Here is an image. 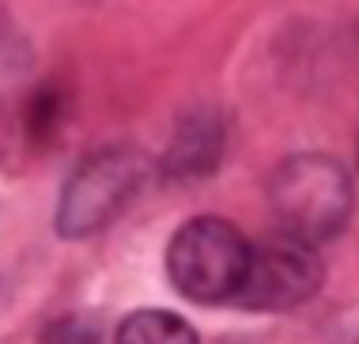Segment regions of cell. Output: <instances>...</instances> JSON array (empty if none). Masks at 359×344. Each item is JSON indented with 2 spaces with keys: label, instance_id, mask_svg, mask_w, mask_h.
<instances>
[{
  "label": "cell",
  "instance_id": "5",
  "mask_svg": "<svg viewBox=\"0 0 359 344\" xmlns=\"http://www.w3.org/2000/svg\"><path fill=\"white\" fill-rule=\"evenodd\" d=\"M118 344H197V333L170 310H137L121 322Z\"/></svg>",
  "mask_w": 359,
  "mask_h": 344
},
{
  "label": "cell",
  "instance_id": "1",
  "mask_svg": "<svg viewBox=\"0 0 359 344\" xmlns=\"http://www.w3.org/2000/svg\"><path fill=\"white\" fill-rule=\"evenodd\" d=\"M250 261V242L238 227L216 216H201L174 231L167 246V277L186 299L223 303L235 299Z\"/></svg>",
  "mask_w": 359,
  "mask_h": 344
},
{
  "label": "cell",
  "instance_id": "2",
  "mask_svg": "<svg viewBox=\"0 0 359 344\" xmlns=\"http://www.w3.org/2000/svg\"><path fill=\"white\" fill-rule=\"evenodd\" d=\"M273 209L287 234L303 242H322L344 227L352 216V182L344 166L325 155H295L273 178Z\"/></svg>",
  "mask_w": 359,
  "mask_h": 344
},
{
  "label": "cell",
  "instance_id": "4",
  "mask_svg": "<svg viewBox=\"0 0 359 344\" xmlns=\"http://www.w3.org/2000/svg\"><path fill=\"white\" fill-rule=\"evenodd\" d=\"M140 174L144 166L129 152H102L95 159H87L72 174L69 190L61 197V216H57L61 231L91 234L106 227L133 201V193L140 190Z\"/></svg>",
  "mask_w": 359,
  "mask_h": 344
},
{
  "label": "cell",
  "instance_id": "3",
  "mask_svg": "<svg viewBox=\"0 0 359 344\" xmlns=\"http://www.w3.org/2000/svg\"><path fill=\"white\" fill-rule=\"evenodd\" d=\"M318 284H322L318 253L310 250V242L284 231L273 242L250 246V261L235 299L257 310H287L306 303L318 291Z\"/></svg>",
  "mask_w": 359,
  "mask_h": 344
}]
</instances>
